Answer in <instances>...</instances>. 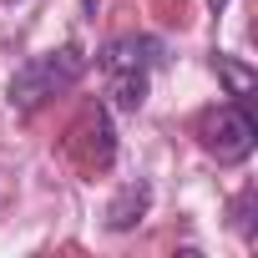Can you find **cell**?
<instances>
[{"mask_svg": "<svg viewBox=\"0 0 258 258\" xmlns=\"http://www.w3.org/2000/svg\"><path fill=\"white\" fill-rule=\"evenodd\" d=\"M162 61V41L157 36H116L101 56H96V71L106 81V96L116 111H137L147 101V81Z\"/></svg>", "mask_w": 258, "mask_h": 258, "instance_id": "1", "label": "cell"}, {"mask_svg": "<svg viewBox=\"0 0 258 258\" xmlns=\"http://www.w3.org/2000/svg\"><path fill=\"white\" fill-rule=\"evenodd\" d=\"M81 71H86L81 46L41 51V56H31V61L11 76V106H16V111H36L41 101H51V96L71 91V86L81 81Z\"/></svg>", "mask_w": 258, "mask_h": 258, "instance_id": "2", "label": "cell"}, {"mask_svg": "<svg viewBox=\"0 0 258 258\" xmlns=\"http://www.w3.org/2000/svg\"><path fill=\"white\" fill-rule=\"evenodd\" d=\"M198 142H203V152L218 157L223 167L243 162V157L253 152V142H258V121H253L248 101L233 96V101H223L218 111H208V116L198 121Z\"/></svg>", "mask_w": 258, "mask_h": 258, "instance_id": "3", "label": "cell"}, {"mask_svg": "<svg viewBox=\"0 0 258 258\" xmlns=\"http://www.w3.org/2000/svg\"><path fill=\"white\" fill-rule=\"evenodd\" d=\"M147 208H152V187H147V182H126V187L111 198V208H106V228H111V233L137 228V223L147 218Z\"/></svg>", "mask_w": 258, "mask_h": 258, "instance_id": "4", "label": "cell"}, {"mask_svg": "<svg viewBox=\"0 0 258 258\" xmlns=\"http://www.w3.org/2000/svg\"><path fill=\"white\" fill-rule=\"evenodd\" d=\"M76 137H86V167H106L111 162V121H106V111H86L81 116V126H76Z\"/></svg>", "mask_w": 258, "mask_h": 258, "instance_id": "5", "label": "cell"}, {"mask_svg": "<svg viewBox=\"0 0 258 258\" xmlns=\"http://www.w3.org/2000/svg\"><path fill=\"white\" fill-rule=\"evenodd\" d=\"M218 71L228 76V91H233V96H248V91H253V71L238 66L233 56H218Z\"/></svg>", "mask_w": 258, "mask_h": 258, "instance_id": "6", "label": "cell"}, {"mask_svg": "<svg viewBox=\"0 0 258 258\" xmlns=\"http://www.w3.org/2000/svg\"><path fill=\"white\" fill-rule=\"evenodd\" d=\"M208 6H213V11H223V6H228V0H208Z\"/></svg>", "mask_w": 258, "mask_h": 258, "instance_id": "7", "label": "cell"}]
</instances>
